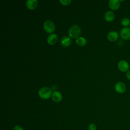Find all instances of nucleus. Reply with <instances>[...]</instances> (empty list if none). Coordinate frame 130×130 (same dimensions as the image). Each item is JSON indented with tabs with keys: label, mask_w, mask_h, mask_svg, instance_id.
Returning a JSON list of instances; mask_svg holds the SVG:
<instances>
[{
	"label": "nucleus",
	"mask_w": 130,
	"mask_h": 130,
	"mask_svg": "<svg viewBox=\"0 0 130 130\" xmlns=\"http://www.w3.org/2000/svg\"><path fill=\"white\" fill-rule=\"evenodd\" d=\"M72 43L71 38L68 36H63L61 39V44L64 47L69 46Z\"/></svg>",
	"instance_id": "13"
},
{
	"label": "nucleus",
	"mask_w": 130,
	"mask_h": 130,
	"mask_svg": "<svg viewBox=\"0 0 130 130\" xmlns=\"http://www.w3.org/2000/svg\"><path fill=\"white\" fill-rule=\"evenodd\" d=\"M119 38L118 33L115 30H112L108 32L107 35V39L111 42H115L118 40Z\"/></svg>",
	"instance_id": "8"
},
{
	"label": "nucleus",
	"mask_w": 130,
	"mask_h": 130,
	"mask_svg": "<svg viewBox=\"0 0 130 130\" xmlns=\"http://www.w3.org/2000/svg\"><path fill=\"white\" fill-rule=\"evenodd\" d=\"M121 24L124 27H129L130 25V19L127 17H123L121 20Z\"/></svg>",
	"instance_id": "15"
},
{
	"label": "nucleus",
	"mask_w": 130,
	"mask_h": 130,
	"mask_svg": "<svg viewBox=\"0 0 130 130\" xmlns=\"http://www.w3.org/2000/svg\"><path fill=\"white\" fill-rule=\"evenodd\" d=\"M52 99L55 102H59L62 98L61 93L58 91H54L52 93Z\"/></svg>",
	"instance_id": "9"
},
{
	"label": "nucleus",
	"mask_w": 130,
	"mask_h": 130,
	"mask_svg": "<svg viewBox=\"0 0 130 130\" xmlns=\"http://www.w3.org/2000/svg\"><path fill=\"white\" fill-rule=\"evenodd\" d=\"M115 90L118 93L122 94L126 90V86L124 83L121 81L117 82L114 85Z\"/></svg>",
	"instance_id": "5"
},
{
	"label": "nucleus",
	"mask_w": 130,
	"mask_h": 130,
	"mask_svg": "<svg viewBox=\"0 0 130 130\" xmlns=\"http://www.w3.org/2000/svg\"><path fill=\"white\" fill-rule=\"evenodd\" d=\"M44 30L48 33L53 32L55 28L54 23L51 20H46L43 24Z\"/></svg>",
	"instance_id": "4"
},
{
	"label": "nucleus",
	"mask_w": 130,
	"mask_h": 130,
	"mask_svg": "<svg viewBox=\"0 0 130 130\" xmlns=\"http://www.w3.org/2000/svg\"><path fill=\"white\" fill-rule=\"evenodd\" d=\"M89 130H96V126L93 123H91L88 126Z\"/></svg>",
	"instance_id": "17"
},
{
	"label": "nucleus",
	"mask_w": 130,
	"mask_h": 130,
	"mask_svg": "<svg viewBox=\"0 0 130 130\" xmlns=\"http://www.w3.org/2000/svg\"><path fill=\"white\" fill-rule=\"evenodd\" d=\"M13 130H23V129L21 126L17 125L14 127Z\"/></svg>",
	"instance_id": "18"
},
{
	"label": "nucleus",
	"mask_w": 130,
	"mask_h": 130,
	"mask_svg": "<svg viewBox=\"0 0 130 130\" xmlns=\"http://www.w3.org/2000/svg\"><path fill=\"white\" fill-rule=\"evenodd\" d=\"M115 14L112 11H108L104 15V18L108 22H111L115 19Z\"/></svg>",
	"instance_id": "10"
},
{
	"label": "nucleus",
	"mask_w": 130,
	"mask_h": 130,
	"mask_svg": "<svg viewBox=\"0 0 130 130\" xmlns=\"http://www.w3.org/2000/svg\"><path fill=\"white\" fill-rule=\"evenodd\" d=\"M81 33V28L77 25H73L69 29V36L73 39H77Z\"/></svg>",
	"instance_id": "1"
},
{
	"label": "nucleus",
	"mask_w": 130,
	"mask_h": 130,
	"mask_svg": "<svg viewBox=\"0 0 130 130\" xmlns=\"http://www.w3.org/2000/svg\"><path fill=\"white\" fill-rule=\"evenodd\" d=\"M39 96L44 100L49 99L52 95V90L48 87H43L39 90Z\"/></svg>",
	"instance_id": "2"
},
{
	"label": "nucleus",
	"mask_w": 130,
	"mask_h": 130,
	"mask_svg": "<svg viewBox=\"0 0 130 130\" xmlns=\"http://www.w3.org/2000/svg\"><path fill=\"white\" fill-rule=\"evenodd\" d=\"M27 8L29 10H34L38 5V1L37 0H27L26 2Z\"/></svg>",
	"instance_id": "12"
},
{
	"label": "nucleus",
	"mask_w": 130,
	"mask_h": 130,
	"mask_svg": "<svg viewBox=\"0 0 130 130\" xmlns=\"http://www.w3.org/2000/svg\"><path fill=\"white\" fill-rule=\"evenodd\" d=\"M108 5L111 10H117L120 6V2L119 0H110Z\"/></svg>",
	"instance_id": "7"
},
{
	"label": "nucleus",
	"mask_w": 130,
	"mask_h": 130,
	"mask_svg": "<svg viewBox=\"0 0 130 130\" xmlns=\"http://www.w3.org/2000/svg\"><path fill=\"white\" fill-rule=\"evenodd\" d=\"M57 41V36L55 34H51L49 35L47 39V43L50 45H54Z\"/></svg>",
	"instance_id": "11"
},
{
	"label": "nucleus",
	"mask_w": 130,
	"mask_h": 130,
	"mask_svg": "<svg viewBox=\"0 0 130 130\" xmlns=\"http://www.w3.org/2000/svg\"><path fill=\"white\" fill-rule=\"evenodd\" d=\"M125 77L127 80L130 81V70L125 73Z\"/></svg>",
	"instance_id": "19"
},
{
	"label": "nucleus",
	"mask_w": 130,
	"mask_h": 130,
	"mask_svg": "<svg viewBox=\"0 0 130 130\" xmlns=\"http://www.w3.org/2000/svg\"><path fill=\"white\" fill-rule=\"evenodd\" d=\"M59 2L63 6H68L71 3V0H59Z\"/></svg>",
	"instance_id": "16"
},
{
	"label": "nucleus",
	"mask_w": 130,
	"mask_h": 130,
	"mask_svg": "<svg viewBox=\"0 0 130 130\" xmlns=\"http://www.w3.org/2000/svg\"><path fill=\"white\" fill-rule=\"evenodd\" d=\"M117 67L118 70L121 72L126 73L129 70V64L125 60H120L117 63Z\"/></svg>",
	"instance_id": "3"
},
{
	"label": "nucleus",
	"mask_w": 130,
	"mask_h": 130,
	"mask_svg": "<svg viewBox=\"0 0 130 130\" xmlns=\"http://www.w3.org/2000/svg\"><path fill=\"white\" fill-rule=\"evenodd\" d=\"M120 36L124 40H130V27H123L120 31Z\"/></svg>",
	"instance_id": "6"
},
{
	"label": "nucleus",
	"mask_w": 130,
	"mask_h": 130,
	"mask_svg": "<svg viewBox=\"0 0 130 130\" xmlns=\"http://www.w3.org/2000/svg\"><path fill=\"white\" fill-rule=\"evenodd\" d=\"M76 44L80 46H83L86 44L87 41L85 38L82 37H79L76 40Z\"/></svg>",
	"instance_id": "14"
}]
</instances>
